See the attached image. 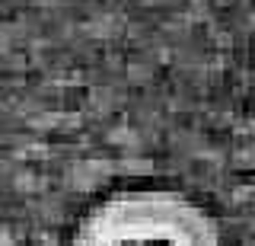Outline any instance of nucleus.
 Segmentation results:
<instances>
[{
	"instance_id": "obj_1",
	"label": "nucleus",
	"mask_w": 255,
	"mask_h": 246,
	"mask_svg": "<svg viewBox=\"0 0 255 246\" xmlns=\"http://www.w3.org/2000/svg\"><path fill=\"white\" fill-rule=\"evenodd\" d=\"M70 246H220L201 205L166 189H128L93 205Z\"/></svg>"
}]
</instances>
